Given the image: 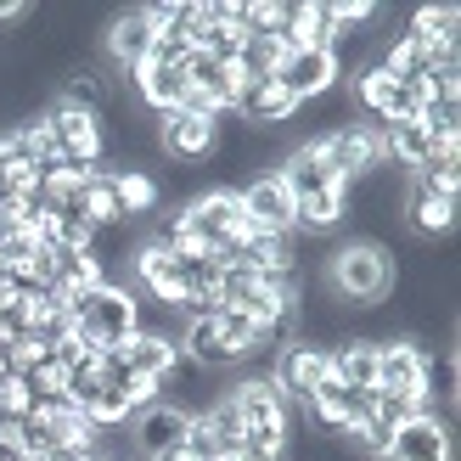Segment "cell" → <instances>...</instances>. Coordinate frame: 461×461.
<instances>
[{"label":"cell","instance_id":"1","mask_svg":"<svg viewBox=\"0 0 461 461\" xmlns=\"http://www.w3.org/2000/svg\"><path fill=\"white\" fill-rule=\"evenodd\" d=\"M321 282H327V293L338 298L343 310H377L388 293H394L400 282V259L388 253L377 237H349L327 248V265H321Z\"/></svg>","mask_w":461,"mask_h":461},{"label":"cell","instance_id":"2","mask_svg":"<svg viewBox=\"0 0 461 461\" xmlns=\"http://www.w3.org/2000/svg\"><path fill=\"white\" fill-rule=\"evenodd\" d=\"M68 315H74V332L90 343V349H119L124 338L141 332V298H135L130 287L119 282H102L96 293H79L74 304H68Z\"/></svg>","mask_w":461,"mask_h":461},{"label":"cell","instance_id":"3","mask_svg":"<svg viewBox=\"0 0 461 461\" xmlns=\"http://www.w3.org/2000/svg\"><path fill=\"white\" fill-rule=\"evenodd\" d=\"M315 152H321V164L332 169L338 186H355V180H366L372 169L388 164L377 124H338V130H327V135H315Z\"/></svg>","mask_w":461,"mask_h":461},{"label":"cell","instance_id":"4","mask_svg":"<svg viewBox=\"0 0 461 461\" xmlns=\"http://www.w3.org/2000/svg\"><path fill=\"white\" fill-rule=\"evenodd\" d=\"M377 394H394V400H411L417 411H433L428 349L417 338H377Z\"/></svg>","mask_w":461,"mask_h":461},{"label":"cell","instance_id":"5","mask_svg":"<svg viewBox=\"0 0 461 461\" xmlns=\"http://www.w3.org/2000/svg\"><path fill=\"white\" fill-rule=\"evenodd\" d=\"M332 377V355H327V343H287L282 355L270 360V383H276V394L287 400V411H304L310 405V394L321 383Z\"/></svg>","mask_w":461,"mask_h":461},{"label":"cell","instance_id":"6","mask_svg":"<svg viewBox=\"0 0 461 461\" xmlns=\"http://www.w3.org/2000/svg\"><path fill=\"white\" fill-rule=\"evenodd\" d=\"M45 124H51L57 135V152H62V164H85V169H102V158H107V124L96 119V113H85V107H68V102H51L40 113Z\"/></svg>","mask_w":461,"mask_h":461},{"label":"cell","instance_id":"7","mask_svg":"<svg viewBox=\"0 0 461 461\" xmlns=\"http://www.w3.org/2000/svg\"><path fill=\"white\" fill-rule=\"evenodd\" d=\"M158 152L175 158V164H203V158H214L220 147V119H197V113H158Z\"/></svg>","mask_w":461,"mask_h":461},{"label":"cell","instance_id":"8","mask_svg":"<svg viewBox=\"0 0 461 461\" xmlns=\"http://www.w3.org/2000/svg\"><path fill=\"white\" fill-rule=\"evenodd\" d=\"M237 203H242V220L253 230H276V237L293 230V192L276 169H253L237 186Z\"/></svg>","mask_w":461,"mask_h":461},{"label":"cell","instance_id":"9","mask_svg":"<svg viewBox=\"0 0 461 461\" xmlns=\"http://www.w3.org/2000/svg\"><path fill=\"white\" fill-rule=\"evenodd\" d=\"M338 79H343V68H338L332 51H287L282 68H276V85H282L298 107H310V102H321V96H332Z\"/></svg>","mask_w":461,"mask_h":461},{"label":"cell","instance_id":"10","mask_svg":"<svg viewBox=\"0 0 461 461\" xmlns=\"http://www.w3.org/2000/svg\"><path fill=\"white\" fill-rule=\"evenodd\" d=\"M388 461H456V433L439 411H422V417H405L394 428V445Z\"/></svg>","mask_w":461,"mask_h":461},{"label":"cell","instance_id":"11","mask_svg":"<svg viewBox=\"0 0 461 461\" xmlns=\"http://www.w3.org/2000/svg\"><path fill=\"white\" fill-rule=\"evenodd\" d=\"M130 270H135V282H141V293L152 298V304L180 310V298H186V270H180V259H175L164 242H152V237H147L141 248H135Z\"/></svg>","mask_w":461,"mask_h":461},{"label":"cell","instance_id":"12","mask_svg":"<svg viewBox=\"0 0 461 461\" xmlns=\"http://www.w3.org/2000/svg\"><path fill=\"white\" fill-rule=\"evenodd\" d=\"M152 40H158V29H152V17H147V6H135V12H119V17H107V29H102V51H107V62L113 68H141L147 57H152Z\"/></svg>","mask_w":461,"mask_h":461},{"label":"cell","instance_id":"13","mask_svg":"<svg viewBox=\"0 0 461 461\" xmlns=\"http://www.w3.org/2000/svg\"><path fill=\"white\" fill-rule=\"evenodd\" d=\"M186 422H192V417H186L180 405H169V400L135 411V417H130V439H135V450H141V461H152V456L186 445Z\"/></svg>","mask_w":461,"mask_h":461},{"label":"cell","instance_id":"14","mask_svg":"<svg viewBox=\"0 0 461 461\" xmlns=\"http://www.w3.org/2000/svg\"><path fill=\"white\" fill-rule=\"evenodd\" d=\"M230 113H237L248 130L265 135V130H287L298 119V102L276 79H265V85H242V96H237V107H230Z\"/></svg>","mask_w":461,"mask_h":461},{"label":"cell","instance_id":"15","mask_svg":"<svg viewBox=\"0 0 461 461\" xmlns=\"http://www.w3.org/2000/svg\"><path fill=\"white\" fill-rule=\"evenodd\" d=\"M119 355L130 366V377H158V383H164L175 372V360H180V338H169L164 327H141L135 338L119 343Z\"/></svg>","mask_w":461,"mask_h":461},{"label":"cell","instance_id":"16","mask_svg":"<svg viewBox=\"0 0 461 461\" xmlns=\"http://www.w3.org/2000/svg\"><path fill=\"white\" fill-rule=\"evenodd\" d=\"M130 85H135V102H141L152 119L158 113H175L180 96H186V68H164V62H141V68H130Z\"/></svg>","mask_w":461,"mask_h":461},{"label":"cell","instance_id":"17","mask_svg":"<svg viewBox=\"0 0 461 461\" xmlns=\"http://www.w3.org/2000/svg\"><path fill=\"white\" fill-rule=\"evenodd\" d=\"M332 377L355 394H377V338H338L332 343Z\"/></svg>","mask_w":461,"mask_h":461},{"label":"cell","instance_id":"18","mask_svg":"<svg viewBox=\"0 0 461 461\" xmlns=\"http://www.w3.org/2000/svg\"><path fill=\"white\" fill-rule=\"evenodd\" d=\"M405 225L417 237H445L456 225V197H439V192H422V186H405V203H400Z\"/></svg>","mask_w":461,"mask_h":461},{"label":"cell","instance_id":"19","mask_svg":"<svg viewBox=\"0 0 461 461\" xmlns=\"http://www.w3.org/2000/svg\"><path fill=\"white\" fill-rule=\"evenodd\" d=\"M79 214L90 230H107V225H124V209H119V186H113V169H96L79 192Z\"/></svg>","mask_w":461,"mask_h":461},{"label":"cell","instance_id":"20","mask_svg":"<svg viewBox=\"0 0 461 461\" xmlns=\"http://www.w3.org/2000/svg\"><path fill=\"white\" fill-rule=\"evenodd\" d=\"M113 186H119V209L124 220H141L164 203V186L152 180V169H113Z\"/></svg>","mask_w":461,"mask_h":461},{"label":"cell","instance_id":"21","mask_svg":"<svg viewBox=\"0 0 461 461\" xmlns=\"http://www.w3.org/2000/svg\"><path fill=\"white\" fill-rule=\"evenodd\" d=\"M209 321H214L220 343H225L230 355H237V366H242V360H253V349H259V321H253V315H242V310H230V304H220Z\"/></svg>","mask_w":461,"mask_h":461},{"label":"cell","instance_id":"22","mask_svg":"<svg viewBox=\"0 0 461 461\" xmlns=\"http://www.w3.org/2000/svg\"><path fill=\"white\" fill-rule=\"evenodd\" d=\"M411 186L439 192V197H461V147H439L417 175H411Z\"/></svg>","mask_w":461,"mask_h":461},{"label":"cell","instance_id":"23","mask_svg":"<svg viewBox=\"0 0 461 461\" xmlns=\"http://www.w3.org/2000/svg\"><path fill=\"white\" fill-rule=\"evenodd\" d=\"M461 29V12L456 6H422V12H411V40H422V45H461L456 40Z\"/></svg>","mask_w":461,"mask_h":461},{"label":"cell","instance_id":"24","mask_svg":"<svg viewBox=\"0 0 461 461\" xmlns=\"http://www.w3.org/2000/svg\"><path fill=\"white\" fill-rule=\"evenodd\" d=\"M147 62L186 68V62H192V40H186V29H180V23H169V29H158V40H152V57H147Z\"/></svg>","mask_w":461,"mask_h":461},{"label":"cell","instance_id":"25","mask_svg":"<svg viewBox=\"0 0 461 461\" xmlns=\"http://www.w3.org/2000/svg\"><path fill=\"white\" fill-rule=\"evenodd\" d=\"M34 417V394L23 377H0V422H23Z\"/></svg>","mask_w":461,"mask_h":461},{"label":"cell","instance_id":"26","mask_svg":"<svg viewBox=\"0 0 461 461\" xmlns=\"http://www.w3.org/2000/svg\"><path fill=\"white\" fill-rule=\"evenodd\" d=\"M113 461H124V456H113Z\"/></svg>","mask_w":461,"mask_h":461}]
</instances>
